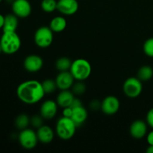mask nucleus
I'll use <instances>...</instances> for the list:
<instances>
[{
	"label": "nucleus",
	"instance_id": "nucleus-36",
	"mask_svg": "<svg viewBox=\"0 0 153 153\" xmlns=\"http://www.w3.org/2000/svg\"><path fill=\"white\" fill-rule=\"evenodd\" d=\"M1 1H2V0H0V2H1Z\"/></svg>",
	"mask_w": 153,
	"mask_h": 153
},
{
	"label": "nucleus",
	"instance_id": "nucleus-32",
	"mask_svg": "<svg viewBox=\"0 0 153 153\" xmlns=\"http://www.w3.org/2000/svg\"><path fill=\"white\" fill-rule=\"evenodd\" d=\"M146 140L149 145H153V131H150L149 134L146 135Z\"/></svg>",
	"mask_w": 153,
	"mask_h": 153
},
{
	"label": "nucleus",
	"instance_id": "nucleus-10",
	"mask_svg": "<svg viewBox=\"0 0 153 153\" xmlns=\"http://www.w3.org/2000/svg\"><path fill=\"white\" fill-rule=\"evenodd\" d=\"M57 10L61 14L71 16L79 10V2L77 0H58L57 2Z\"/></svg>",
	"mask_w": 153,
	"mask_h": 153
},
{
	"label": "nucleus",
	"instance_id": "nucleus-24",
	"mask_svg": "<svg viewBox=\"0 0 153 153\" xmlns=\"http://www.w3.org/2000/svg\"><path fill=\"white\" fill-rule=\"evenodd\" d=\"M56 0H43L41 1V8L46 13H52L57 10Z\"/></svg>",
	"mask_w": 153,
	"mask_h": 153
},
{
	"label": "nucleus",
	"instance_id": "nucleus-2",
	"mask_svg": "<svg viewBox=\"0 0 153 153\" xmlns=\"http://www.w3.org/2000/svg\"><path fill=\"white\" fill-rule=\"evenodd\" d=\"M77 126L70 117L62 116L57 121L55 132L58 137L64 140L71 139L75 135Z\"/></svg>",
	"mask_w": 153,
	"mask_h": 153
},
{
	"label": "nucleus",
	"instance_id": "nucleus-20",
	"mask_svg": "<svg viewBox=\"0 0 153 153\" xmlns=\"http://www.w3.org/2000/svg\"><path fill=\"white\" fill-rule=\"evenodd\" d=\"M153 76V69L150 66L145 65L140 67L137 71V77L141 82H147L149 81Z\"/></svg>",
	"mask_w": 153,
	"mask_h": 153
},
{
	"label": "nucleus",
	"instance_id": "nucleus-15",
	"mask_svg": "<svg viewBox=\"0 0 153 153\" xmlns=\"http://www.w3.org/2000/svg\"><path fill=\"white\" fill-rule=\"evenodd\" d=\"M37 135L38 140L42 143L47 144L50 143L53 140L55 133L53 129L49 126L43 125L37 129Z\"/></svg>",
	"mask_w": 153,
	"mask_h": 153
},
{
	"label": "nucleus",
	"instance_id": "nucleus-35",
	"mask_svg": "<svg viewBox=\"0 0 153 153\" xmlns=\"http://www.w3.org/2000/svg\"><path fill=\"white\" fill-rule=\"evenodd\" d=\"M2 52V50H1V45H0V54Z\"/></svg>",
	"mask_w": 153,
	"mask_h": 153
},
{
	"label": "nucleus",
	"instance_id": "nucleus-21",
	"mask_svg": "<svg viewBox=\"0 0 153 153\" xmlns=\"http://www.w3.org/2000/svg\"><path fill=\"white\" fill-rule=\"evenodd\" d=\"M73 61L67 57H61L55 62V67L59 72L70 71Z\"/></svg>",
	"mask_w": 153,
	"mask_h": 153
},
{
	"label": "nucleus",
	"instance_id": "nucleus-28",
	"mask_svg": "<svg viewBox=\"0 0 153 153\" xmlns=\"http://www.w3.org/2000/svg\"><path fill=\"white\" fill-rule=\"evenodd\" d=\"M90 108L92 111H97L101 109V102H100L97 100H94L90 103Z\"/></svg>",
	"mask_w": 153,
	"mask_h": 153
},
{
	"label": "nucleus",
	"instance_id": "nucleus-23",
	"mask_svg": "<svg viewBox=\"0 0 153 153\" xmlns=\"http://www.w3.org/2000/svg\"><path fill=\"white\" fill-rule=\"evenodd\" d=\"M42 87H43V89L44 91L45 94H50L52 93L55 92V90L58 88L56 85V82H55V80H53V79H46V80L43 81L42 82Z\"/></svg>",
	"mask_w": 153,
	"mask_h": 153
},
{
	"label": "nucleus",
	"instance_id": "nucleus-1",
	"mask_svg": "<svg viewBox=\"0 0 153 153\" xmlns=\"http://www.w3.org/2000/svg\"><path fill=\"white\" fill-rule=\"evenodd\" d=\"M45 94L42 84L37 80L25 81L16 88L17 97L25 104H36L41 101Z\"/></svg>",
	"mask_w": 153,
	"mask_h": 153
},
{
	"label": "nucleus",
	"instance_id": "nucleus-29",
	"mask_svg": "<svg viewBox=\"0 0 153 153\" xmlns=\"http://www.w3.org/2000/svg\"><path fill=\"white\" fill-rule=\"evenodd\" d=\"M146 123L153 128V108L150 109L146 114Z\"/></svg>",
	"mask_w": 153,
	"mask_h": 153
},
{
	"label": "nucleus",
	"instance_id": "nucleus-4",
	"mask_svg": "<svg viewBox=\"0 0 153 153\" xmlns=\"http://www.w3.org/2000/svg\"><path fill=\"white\" fill-rule=\"evenodd\" d=\"M70 72L76 81H85L90 77L92 67L88 61L84 58H78L72 63Z\"/></svg>",
	"mask_w": 153,
	"mask_h": 153
},
{
	"label": "nucleus",
	"instance_id": "nucleus-9",
	"mask_svg": "<svg viewBox=\"0 0 153 153\" xmlns=\"http://www.w3.org/2000/svg\"><path fill=\"white\" fill-rule=\"evenodd\" d=\"M120 102L114 96H108L101 102V110L105 114L114 115L119 111Z\"/></svg>",
	"mask_w": 153,
	"mask_h": 153
},
{
	"label": "nucleus",
	"instance_id": "nucleus-30",
	"mask_svg": "<svg viewBox=\"0 0 153 153\" xmlns=\"http://www.w3.org/2000/svg\"><path fill=\"white\" fill-rule=\"evenodd\" d=\"M73 108H72L70 106L69 107H66L63 108L62 114L64 117H70L71 118L72 115H73Z\"/></svg>",
	"mask_w": 153,
	"mask_h": 153
},
{
	"label": "nucleus",
	"instance_id": "nucleus-16",
	"mask_svg": "<svg viewBox=\"0 0 153 153\" xmlns=\"http://www.w3.org/2000/svg\"><path fill=\"white\" fill-rule=\"evenodd\" d=\"M74 98L75 95L72 91H70V90H64L61 91L57 96L56 102L59 107L64 108L71 105Z\"/></svg>",
	"mask_w": 153,
	"mask_h": 153
},
{
	"label": "nucleus",
	"instance_id": "nucleus-5",
	"mask_svg": "<svg viewBox=\"0 0 153 153\" xmlns=\"http://www.w3.org/2000/svg\"><path fill=\"white\" fill-rule=\"evenodd\" d=\"M52 30L49 26H41L36 30L34 33V43L38 47L45 49L52 45L54 35Z\"/></svg>",
	"mask_w": 153,
	"mask_h": 153
},
{
	"label": "nucleus",
	"instance_id": "nucleus-13",
	"mask_svg": "<svg viewBox=\"0 0 153 153\" xmlns=\"http://www.w3.org/2000/svg\"><path fill=\"white\" fill-rule=\"evenodd\" d=\"M58 104L53 100H48L42 103L40 108V114L44 120H52L58 111Z\"/></svg>",
	"mask_w": 153,
	"mask_h": 153
},
{
	"label": "nucleus",
	"instance_id": "nucleus-27",
	"mask_svg": "<svg viewBox=\"0 0 153 153\" xmlns=\"http://www.w3.org/2000/svg\"><path fill=\"white\" fill-rule=\"evenodd\" d=\"M43 118L41 115H33L31 117H30V125L32 126V127L36 128H40L41 126H43Z\"/></svg>",
	"mask_w": 153,
	"mask_h": 153
},
{
	"label": "nucleus",
	"instance_id": "nucleus-33",
	"mask_svg": "<svg viewBox=\"0 0 153 153\" xmlns=\"http://www.w3.org/2000/svg\"><path fill=\"white\" fill-rule=\"evenodd\" d=\"M4 22V16H3L2 14L0 13V29L3 28Z\"/></svg>",
	"mask_w": 153,
	"mask_h": 153
},
{
	"label": "nucleus",
	"instance_id": "nucleus-22",
	"mask_svg": "<svg viewBox=\"0 0 153 153\" xmlns=\"http://www.w3.org/2000/svg\"><path fill=\"white\" fill-rule=\"evenodd\" d=\"M30 125V117L25 114H21L15 120V126L18 129H25Z\"/></svg>",
	"mask_w": 153,
	"mask_h": 153
},
{
	"label": "nucleus",
	"instance_id": "nucleus-25",
	"mask_svg": "<svg viewBox=\"0 0 153 153\" xmlns=\"http://www.w3.org/2000/svg\"><path fill=\"white\" fill-rule=\"evenodd\" d=\"M86 91V85L83 83L82 81H78L76 83L73 84L72 87V92L74 94V95L81 96L84 94Z\"/></svg>",
	"mask_w": 153,
	"mask_h": 153
},
{
	"label": "nucleus",
	"instance_id": "nucleus-11",
	"mask_svg": "<svg viewBox=\"0 0 153 153\" xmlns=\"http://www.w3.org/2000/svg\"><path fill=\"white\" fill-rule=\"evenodd\" d=\"M24 68L29 73H37L43 66V58L37 55H28L23 61Z\"/></svg>",
	"mask_w": 153,
	"mask_h": 153
},
{
	"label": "nucleus",
	"instance_id": "nucleus-26",
	"mask_svg": "<svg viewBox=\"0 0 153 153\" xmlns=\"http://www.w3.org/2000/svg\"><path fill=\"white\" fill-rule=\"evenodd\" d=\"M143 52L148 57L153 58V37L147 39L143 46Z\"/></svg>",
	"mask_w": 153,
	"mask_h": 153
},
{
	"label": "nucleus",
	"instance_id": "nucleus-12",
	"mask_svg": "<svg viewBox=\"0 0 153 153\" xmlns=\"http://www.w3.org/2000/svg\"><path fill=\"white\" fill-rule=\"evenodd\" d=\"M75 79L70 71L60 72L56 76L55 82L57 87L61 91L70 90L74 84Z\"/></svg>",
	"mask_w": 153,
	"mask_h": 153
},
{
	"label": "nucleus",
	"instance_id": "nucleus-3",
	"mask_svg": "<svg viewBox=\"0 0 153 153\" xmlns=\"http://www.w3.org/2000/svg\"><path fill=\"white\" fill-rule=\"evenodd\" d=\"M2 52L7 55H12L19 51L21 46V40L16 31L3 32L0 39Z\"/></svg>",
	"mask_w": 153,
	"mask_h": 153
},
{
	"label": "nucleus",
	"instance_id": "nucleus-8",
	"mask_svg": "<svg viewBox=\"0 0 153 153\" xmlns=\"http://www.w3.org/2000/svg\"><path fill=\"white\" fill-rule=\"evenodd\" d=\"M12 10L19 18H27L31 15V5L28 0H14L12 2Z\"/></svg>",
	"mask_w": 153,
	"mask_h": 153
},
{
	"label": "nucleus",
	"instance_id": "nucleus-7",
	"mask_svg": "<svg viewBox=\"0 0 153 153\" xmlns=\"http://www.w3.org/2000/svg\"><path fill=\"white\" fill-rule=\"evenodd\" d=\"M124 94L129 98L139 97L143 91L142 82L137 77H130L124 82L123 86Z\"/></svg>",
	"mask_w": 153,
	"mask_h": 153
},
{
	"label": "nucleus",
	"instance_id": "nucleus-34",
	"mask_svg": "<svg viewBox=\"0 0 153 153\" xmlns=\"http://www.w3.org/2000/svg\"><path fill=\"white\" fill-rule=\"evenodd\" d=\"M146 152L147 153H153V145H149Z\"/></svg>",
	"mask_w": 153,
	"mask_h": 153
},
{
	"label": "nucleus",
	"instance_id": "nucleus-14",
	"mask_svg": "<svg viewBox=\"0 0 153 153\" xmlns=\"http://www.w3.org/2000/svg\"><path fill=\"white\" fill-rule=\"evenodd\" d=\"M130 134L135 139H142L147 134V123L144 121L137 120L130 126Z\"/></svg>",
	"mask_w": 153,
	"mask_h": 153
},
{
	"label": "nucleus",
	"instance_id": "nucleus-6",
	"mask_svg": "<svg viewBox=\"0 0 153 153\" xmlns=\"http://www.w3.org/2000/svg\"><path fill=\"white\" fill-rule=\"evenodd\" d=\"M19 144L25 149H32L38 143L37 132L31 128H27L21 130L18 135Z\"/></svg>",
	"mask_w": 153,
	"mask_h": 153
},
{
	"label": "nucleus",
	"instance_id": "nucleus-17",
	"mask_svg": "<svg viewBox=\"0 0 153 153\" xmlns=\"http://www.w3.org/2000/svg\"><path fill=\"white\" fill-rule=\"evenodd\" d=\"M73 115L71 117V119L74 121L77 127L80 126L86 121L88 118V111L85 107H83V105L75 108H73Z\"/></svg>",
	"mask_w": 153,
	"mask_h": 153
},
{
	"label": "nucleus",
	"instance_id": "nucleus-19",
	"mask_svg": "<svg viewBox=\"0 0 153 153\" xmlns=\"http://www.w3.org/2000/svg\"><path fill=\"white\" fill-rule=\"evenodd\" d=\"M49 28L52 30L53 32H61L67 28V20L64 16H55L51 20L49 23Z\"/></svg>",
	"mask_w": 153,
	"mask_h": 153
},
{
	"label": "nucleus",
	"instance_id": "nucleus-31",
	"mask_svg": "<svg viewBox=\"0 0 153 153\" xmlns=\"http://www.w3.org/2000/svg\"><path fill=\"white\" fill-rule=\"evenodd\" d=\"M82 101H81L79 99L76 98V97H75L74 100H73V102H72L71 105H70V107H71L72 108H75L79 107V106H82Z\"/></svg>",
	"mask_w": 153,
	"mask_h": 153
},
{
	"label": "nucleus",
	"instance_id": "nucleus-18",
	"mask_svg": "<svg viewBox=\"0 0 153 153\" xmlns=\"http://www.w3.org/2000/svg\"><path fill=\"white\" fill-rule=\"evenodd\" d=\"M18 16H16L14 13H9L4 16V22L3 25V32H13L16 31L17 29L18 24Z\"/></svg>",
	"mask_w": 153,
	"mask_h": 153
}]
</instances>
